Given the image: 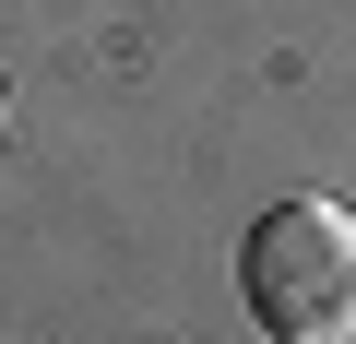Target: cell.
Returning a JSON list of instances; mask_svg holds the SVG:
<instances>
[{"instance_id": "obj_1", "label": "cell", "mask_w": 356, "mask_h": 344, "mask_svg": "<svg viewBox=\"0 0 356 344\" xmlns=\"http://www.w3.org/2000/svg\"><path fill=\"white\" fill-rule=\"evenodd\" d=\"M238 297L261 344H356V214L297 190L238 238Z\"/></svg>"}]
</instances>
